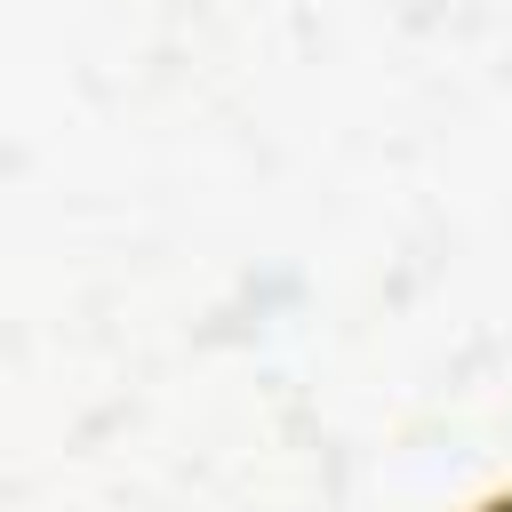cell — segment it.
Segmentation results:
<instances>
[{
	"label": "cell",
	"instance_id": "obj_1",
	"mask_svg": "<svg viewBox=\"0 0 512 512\" xmlns=\"http://www.w3.org/2000/svg\"><path fill=\"white\" fill-rule=\"evenodd\" d=\"M496 512H512V496H504V504H496Z\"/></svg>",
	"mask_w": 512,
	"mask_h": 512
}]
</instances>
